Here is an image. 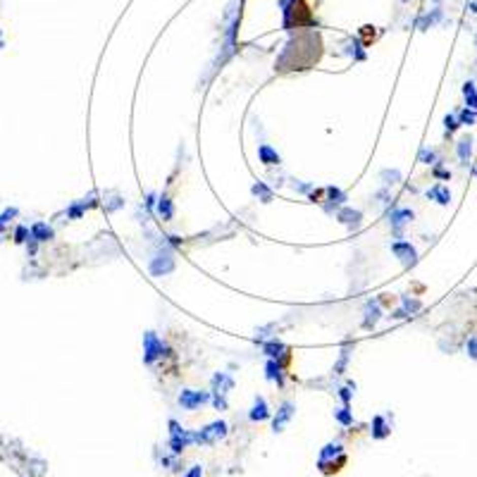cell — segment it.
I'll list each match as a JSON object with an SVG mask.
<instances>
[{
  "instance_id": "11",
  "label": "cell",
  "mask_w": 477,
  "mask_h": 477,
  "mask_svg": "<svg viewBox=\"0 0 477 477\" xmlns=\"http://www.w3.org/2000/svg\"><path fill=\"white\" fill-rule=\"evenodd\" d=\"M325 196H327V203L322 205V208H325V212H329V215H332L339 205L346 203V194L341 191V188H336V186H327L325 188Z\"/></svg>"
},
{
  "instance_id": "18",
  "label": "cell",
  "mask_w": 477,
  "mask_h": 477,
  "mask_svg": "<svg viewBox=\"0 0 477 477\" xmlns=\"http://www.w3.org/2000/svg\"><path fill=\"white\" fill-rule=\"evenodd\" d=\"M427 198H430V201H437L439 205H449L451 203V191H449L444 184H434L432 188H427Z\"/></svg>"
},
{
  "instance_id": "28",
  "label": "cell",
  "mask_w": 477,
  "mask_h": 477,
  "mask_svg": "<svg viewBox=\"0 0 477 477\" xmlns=\"http://www.w3.org/2000/svg\"><path fill=\"white\" fill-rule=\"evenodd\" d=\"M348 358H351V351H348V346H344V348H341V356H339V360H336V365H334L332 372H334V375H341L344 368L348 365Z\"/></svg>"
},
{
  "instance_id": "39",
  "label": "cell",
  "mask_w": 477,
  "mask_h": 477,
  "mask_svg": "<svg viewBox=\"0 0 477 477\" xmlns=\"http://www.w3.org/2000/svg\"><path fill=\"white\" fill-rule=\"evenodd\" d=\"M348 55H356V60H365V53L360 50V43L358 41H353L351 46H348V50H346Z\"/></svg>"
},
{
  "instance_id": "5",
  "label": "cell",
  "mask_w": 477,
  "mask_h": 477,
  "mask_svg": "<svg viewBox=\"0 0 477 477\" xmlns=\"http://www.w3.org/2000/svg\"><path fill=\"white\" fill-rule=\"evenodd\" d=\"M170 434H172V439H170V449H172V454H181L188 444H194V434L186 432L184 427H179L177 420H170Z\"/></svg>"
},
{
  "instance_id": "30",
  "label": "cell",
  "mask_w": 477,
  "mask_h": 477,
  "mask_svg": "<svg viewBox=\"0 0 477 477\" xmlns=\"http://www.w3.org/2000/svg\"><path fill=\"white\" fill-rule=\"evenodd\" d=\"M401 303H403V310H406L408 315H410V313H418V310L423 308V303H420L418 298H408V296H401Z\"/></svg>"
},
{
  "instance_id": "19",
  "label": "cell",
  "mask_w": 477,
  "mask_h": 477,
  "mask_svg": "<svg viewBox=\"0 0 477 477\" xmlns=\"http://www.w3.org/2000/svg\"><path fill=\"white\" fill-rule=\"evenodd\" d=\"M232 387H234V379L227 372H217L212 377V394H227Z\"/></svg>"
},
{
  "instance_id": "16",
  "label": "cell",
  "mask_w": 477,
  "mask_h": 477,
  "mask_svg": "<svg viewBox=\"0 0 477 477\" xmlns=\"http://www.w3.org/2000/svg\"><path fill=\"white\" fill-rule=\"evenodd\" d=\"M263 353H265L267 358H287L289 356V346H284L282 341H277V339H272V341H267V344H263Z\"/></svg>"
},
{
  "instance_id": "46",
  "label": "cell",
  "mask_w": 477,
  "mask_h": 477,
  "mask_svg": "<svg viewBox=\"0 0 477 477\" xmlns=\"http://www.w3.org/2000/svg\"><path fill=\"white\" fill-rule=\"evenodd\" d=\"M403 3H406V0H403Z\"/></svg>"
},
{
  "instance_id": "37",
  "label": "cell",
  "mask_w": 477,
  "mask_h": 477,
  "mask_svg": "<svg viewBox=\"0 0 477 477\" xmlns=\"http://www.w3.org/2000/svg\"><path fill=\"white\" fill-rule=\"evenodd\" d=\"M26 239H31V229H26V227H17V232H15V241H17V243H24Z\"/></svg>"
},
{
  "instance_id": "13",
  "label": "cell",
  "mask_w": 477,
  "mask_h": 477,
  "mask_svg": "<svg viewBox=\"0 0 477 477\" xmlns=\"http://www.w3.org/2000/svg\"><path fill=\"white\" fill-rule=\"evenodd\" d=\"M382 317L379 310V301H368L365 303V317H363V329H372L377 325V320Z\"/></svg>"
},
{
  "instance_id": "21",
  "label": "cell",
  "mask_w": 477,
  "mask_h": 477,
  "mask_svg": "<svg viewBox=\"0 0 477 477\" xmlns=\"http://www.w3.org/2000/svg\"><path fill=\"white\" fill-rule=\"evenodd\" d=\"M31 239L34 241H50L53 239V229L48 227L46 222H36V225H31Z\"/></svg>"
},
{
  "instance_id": "26",
  "label": "cell",
  "mask_w": 477,
  "mask_h": 477,
  "mask_svg": "<svg viewBox=\"0 0 477 477\" xmlns=\"http://www.w3.org/2000/svg\"><path fill=\"white\" fill-rule=\"evenodd\" d=\"M334 418L339 420V423L344 425V427H351L353 425V413L348 410V406H339V408H334Z\"/></svg>"
},
{
  "instance_id": "31",
  "label": "cell",
  "mask_w": 477,
  "mask_h": 477,
  "mask_svg": "<svg viewBox=\"0 0 477 477\" xmlns=\"http://www.w3.org/2000/svg\"><path fill=\"white\" fill-rule=\"evenodd\" d=\"M353 391H356V384H353V382H348V384H346V387H341V389L336 391V394H339V399H341V401H344V403H346V406H348V403H351V401H353Z\"/></svg>"
},
{
  "instance_id": "27",
  "label": "cell",
  "mask_w": 477,
  "mask_h": 477,
  "mask_svg": "<svg viewBox=\"0 0 477 477\" xmlns=\"http://www.w3.org/2000/svg\"><path fill=\"white\" fill-rule=\"evenodd\" d=\"M379 179H382L387 186H394V184H399V181L403 179V174H401V170H382V172H379Z\"/></svg>"
},
{
  "instance_id": "6",
  "label": "cell",
  "mask_w": 477,
  "mask_h": 477,
  "mask_svg": "<svg viewBox=\"0 0 477 477\" xmlns=\"http://www.w3.org/2000/svg\"><path fill=\"white\" fill-rule=\"evenodd\" d=\"M208 401H212V394H210V391L184 389V391L179 394V406L184 408V410H196V408H201L203 403H208Z\"/></svg>"
},
{
  "instance_id": "1",
  "label": "cell",
  "mask_w": 477,
  "mask_h": 477,
  "mask_svg": "<svg viewBox=\"0 0 477 477\" xmlns=\"http://www.w3.org/2000/svg\"><path fill=\"white\" fill-rule=\"evenodd\" d=\"M346 465V451L339 441H332L320 451V461H317V468L325 472V475H332V472H339V470Z\"/></svg>"
},
{
  "instance_id": "45",
  "label": "cell",
  "mask_w": 477,
  "mask_h": 477,
  "mask_svg": "<svg viewBox=\"0 0 477 477\" xmlns=\"http://www.w3.org/2000/svg\"><path fill=\"white\" fill-rule=\"evenodd\" d=\"M3 225H5V222H3V219H0V229H3Z\"/></svg>"
},
{
  "instance_id": "25",
  "label": "cell",
  "mask_w": 477,
  "mask_h": 477,
  "mask_svg": "<svg viewBox=\"0 0 477 477\" xmlns=\"http://www.w3.org/2000/svg\"><path fill=\"white\" fill-rule=\"evenodd\" d=\"M250 194L253 196H258L263 203H270L272 201V188L270 186H265L263 181H258V184H253V188H250Z\"/></svg>"
},
{
  "instance_id": "9",
  "label": "cell",
  "mask_w": 477,
  "mask_h": 477,
  "mask_svg": "<svg viewBox=\"0 0 477 477\" xmlns=\"http://www.w3.org/2000/svg\"><path fill=\"white\" fill-rule=\"evenodd\" d=\"M336 219H339L344 227L351 229V232H356V229H360V225H363V212L353 210V208H341V210H336Z\"/></svg>"
},
{
  "instance_id": "23",
  "label": "cell",
  "mask_w": 477,
  "mask_h": 477,
  "mask_svg": "<svg viewBox=\"0 0 477 477\" xmlns=\"http://www.w3.org/2000/svg\"><path fill=\"white\" fill-rule=\"evenodd\" d=\"M439 19H441V10H432L430 15H423V17H420L415 26H418L420 31H425V29H430V26H434V24H437Z\"/></svg>"
},
{
  "instance_id": "14",
  "label": "cell",
  "mask_w": 477,
  "mask_h": 477,
  "mask_svg": "<svg viewBox=\"0 0 477 477\" xmlns=\"http://www.w3.org/2000/svg\"><path fill=\"white\" fill-rule=\"evenodd\" d=\"M265 377L270 382H277V387H284V370H282V363L279 360L270 358L265 363Z\"/></svg>"
},
{
  "instance_id": "40",
  "label": "cell",
  "mask_w": 477,
  "mask_h": 477,
  "mask_svg": "<svg viewBox=\"0 0 477 477\" xmlns=\"http://www.w3.org/2000/svg\"><path fill=\"white\" fill-rule=\"evenodd\" d=\"M375 198H379V203H382V205H387L389 201H394V198H391V194L387 191V188H382V191H377Z\"/></svg>"
},
{
  "instance_id": "15",
  "label": "cell",
  "mask_w": 477,
  "mask_h": 477,
  "mask_svg": "<svg viewBox=\"0 0 477 477\" xmlns=\"http://www.w3.org/2000/svg\"><path fill=\"white\" fill-rule=\"evenodd\" d=\"M248 418L253 420V423H263V420H267V418H270V408H267V401L263 399V396H256Z\"/></svg>"
},
{
  "instance_id": "33",
  "label": "cell",
  "mask_w": 477,
  "mask_h": 477,
  "mask_svg": "<svg viewBox=\"0 0 477 477\" xmlns=\"http://www.w3.org/2000/svg\"><path fill=\"white\" fill-rule=\"evenodd\" d=\"M88 205H91V203H86V201H81V203H74V205L70 208V210H67V217H70V219L81 217V215H84V210H86Z\"/></svg>"
},
{
  "instance_id": "4",
  "label": "cell",
  "mask_w": 477,
  "mask_h": 477,
  "mask_svg": "<svg viewBox=\"0 0 477 477\" xmlns=\"http://www.w3.org/2000/svg\"><path fill=\"white\" fill-rule=\"evenodd\" d=\"M194 434V444H215L222 437H227V423H210L208 427H203L201 432H191Z\"/></svg>"
},
{
  "instance_id": "8",
  "label": "cell",
  "mask_w": 477,
  "mask_h": 477,
  "mask_svg": "<svg viewBox=\"0 0 477 477\" xmlns=\"http://www.w3.org/2000/svg\"><path fill=\"white\" fill-rule=\"evenodd\" d=\"M413 219H415V212L410 210V208H391V212H389L391 232L396 236H401L403 227H406L408 222H413Z\"/></svg>"
},
{
  "instance_id": "32",
  "label": "cell",
  "mask_w": 477,
  "mask_h": 477,
  "mask_svg": "<svg viewBox=\"0 0 477 477\" xmlns=\"http://www.w3.org/2000/svg\"><path fill=\"white\" fill-rule=\"evenodd\" d=\"M418 160L425 165H437V153L432 148H420V153H418Z\"/></svg>"
},
{
  "instance_id": "29",
  "label": "cell",
  "mask_w": 477,
  "mask_h": 477,
  "mask_svg": "<svg viewBox=\"0 0 477 477\" xmlns=\"http://www.w3.org/2000/svg\"><path fill=\"white\" fill-rule=\"evenodd\" d=\"M475 119H477V110H468V105L458 112V122H461V124L470 126V124H475Z\"/></svg>"
},
{
  "instance_id": "41",
  "label": "cell",
  "mask_w": 477,
  "mask_h": 477,
  "mask_svg": "<svg viewBox=\"0 0 477 477\" xmlns=\"http://www.w3.org/2000/svg\"><path fill=\"white\" fill-rule=\"evenodd\" d=\"M468 356L472 360H477V339H470L468 341Z\"/></svg>"
},
{
  "instance_id": "10",
  "label": "cell",
  "mask_w": 477,
  "mask_h": 477,
  "mask_svg": "<svg viewBox=\"0 0 477 477\" xmlns=\"http://www.w3.org/2000/svg\"><path fill=\"white\" fill-rule=\"evenodd\" d=\"M294 413H296V406H294V403H289V401H284L282 406H279V410H277V415H274L272 430L274 432H282L284 427L289 425L291 418H294Z\"/></svg>"
},
{
  "instance_id": "43",
  "label": "cell",
  "mask_w": 477,
  "mask_h": 477,
  "mask_svg": "<svg viewBox=\"0 0 477 477\" xmlns=\"http://www.w3.org/2000/svg\"><path fill=\"white\" fill-rule=\"evenodd\" d=\"M391 317H394V320H403V317H408V313L403 310V308H399V310H394V313H391Z\"/></svg>"
},
{
  "instance_id": "20",
  "label": "cell",
  "mask_w": 477,
  "mask_h": 477,
  "mask_svg": "<svg viewBox=\"0 0 477 477\" xmlns=\"http://www.w3.org/2000/svg\"><path fill=\"white\" fill-rule=\"evenodd\" d=\"M155 210H157V215H160L165 222H170V219L174 217V205H172V201H170L167 196H160V198H157Z\"/></svg>"
},
{
  "instance_id": "7",
  "label": "cell",
  "mask_w": 477,
  "mask_h": 477,
  "mask_svg": "<svg viewBox=\"0 0 477 477\" xmlns=\"http://www.w3.org/2000/svg\"><path fill=\"white\" fill-rule=\"evenodd\" d=\"M391 253L403 263V267H413L418 263V250H415V246L410 241H401V239L394 241L391 243Z\"/></svg>"
},
{
  "instance_id": "3",
  "label": "cell",
  "mask_w": 477,
  "mask_h": 477,
  "mask_svg": "<svg viewBox=\"0 0 477 477\" xmlns=\"http://www.w3.org/2000/svg\"><path fill=\"white\" fill-rule=\"evenodd\" d=\"M174 265H177V260H174L172 248H167V246H165V248L157 253L155 258L150 260L148 270H150V274H153V277H165V274L172 272Z\"/></svg>"
},
{
  "instance_id": "44",
  "label": "cell",
  "mask_w": 477,
  "mask_h": 477,
  "mask_svg": "<svg viewBox=\"0 0 477 477\" xmlns=\"http://www.w3.org/2000/svg\"><path fill=\"white\" fill-rule=\"evenodd\" d=\"M472 10H475V12H477V3H475V5H472Z\"/></svg>"
},
{
  "instance_id": "22",
  "label": "cell",
  "mask_w": 477,
  "mask_h": 477,
  "mask_svg": "<svg viewBox=\"0 0 477 477\" xmlns=\"http://www.w3.org/2000/svg\"><path fill=\"white\" fill-rule=\"evenodd\" d=\"M463 98H465V105L470 110H477V88L472 81H465L463 84Z\"/></svg>"
},
{
  "instance_id": "2",
  "label": "cell",
  "mask_w": 477,
  "mask_h": 477,
  "mask_svg": "<svg viewBox=\"0 0 477 477\" xmlns=\"http://www.w3.org/2000/svg\"><path fill=\"white\" fill-rule=\"evenodd\" d=\"M167 353H170V348H167V344L155 332H146L143 334V363L146 365H153L157 358H163Z\"/></svg>"
},
{
  "instance_id": "34",
  "label": "cell",
  "mask_w": 477,
  "mask_h": 477,
  "mask_svg": "<svg viewBox=\"0 0 477 477\" xmlns=\"http://www.w3.org/2000/svg\"><path fill=\"white\" fill-rule=\"evenodd\" d=\"M432 174L437 177V179H451V170L449 167H444V165H432Z\"/></svg>"
},
{
  "instance_id": "42",
  "label": "cell",
  "mask_w": 477,
  "mask_h": 477,
  "mask_svg": "<svg viewBox=\"0 0 477 477\" xmlns=\"http://www.w3.org/2000/svg\"><path fill=\"white\" fill-rule=\"evenodd\" d=\"M184 477H203V470H201V465H194Z\"/></svg>"
},
{
  "instance_id": "38",
  "label": "cell",
  "mask_w": 477,
  "mask_h": 477,
  "mask_svg": "<svg viewBox=\"0 0 477 477\" xmlns=\"http://www.w3.org/2000/svg\"><path fill=\"white\" fill-rule=\"evenodd\" d=\"M212 406L217 408V410H227V399H225V394H212Z\"/></svg>"
},
{
  "instance_id": "36",
  "label": "cell",
  "mask_w": 477,
  "mask_h": 477,
  "mask_svg": "<svg viewBox=\"0 0 477 477\" xmlns=\"http://www.w3.org/2000/svg\"><path fill=\"white\" fill-rule=\"evenodd\" d=\"M291 188H294L296 194H310V191H313V184H303V181H298V179H291Z\"/></svg>"
},
{
  "instance_id": "24",
  "label": "cell",
  "mask_w": 477,
  "mask_h": 477,
  "mask_svg": "<svg viewBox=\"0 0 477 477\" xmlns=\"http://www.w3.org/2000/svg\"><path fill=\"white\" fill-rule=\"evenodd\" d=\"M470 155H472V139L468 136V139H461V141H458V157H461L463 165H468Z\"/></svg>"
},
{
  "instance_id": "12",
  "label": "cell",
  "mask_w": 477,
  "mask_h": 477,
  "mask_svg": "<svg viewBox=\"0 0 477 477\" xmlns=\"http://www.w3.org/2000/svg\"><path fill=\"white\" fill-rule=\"evenodd\" d=\"M258 160L263 165H267V167H272V165H277V167H279V165H282V155H279V153H277L270 143H260V146H258Z\"/></svg>"
},
{
  "instance_id": "35",
  "label": "cell",
  "mask_w": 477,
  "mask_h": 477,
  "mask_svg": "<svg viewBox=\"0 0 477 477\" xmlns=\"http://www.w3.org/2000/svg\"><path fill=\"white\" fill-rule=\"evenodd\" d=\"M444 126H446V134L451 136V134L461 126V122H458V117H456V115H446V117H444Z\"/></svg>"
},
{
  "instance_id": "17",
  "label": "cell",
  "mask_w": 477,
  "mask_h": 477,
  "mask_svg": "<svg viewBox=\"0 0 477 477\" xmlns=\"http://www.w3.org/2000/svg\"><path fill=\"white\" fill-rule=\"evenodd\" d=\"M370 434H372V439H387L391 434V425L387 423L384 415H375V418H372V430H370Z\"/></svg>"
}]
</instances>
